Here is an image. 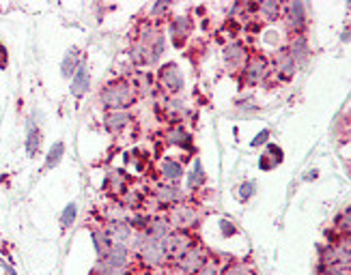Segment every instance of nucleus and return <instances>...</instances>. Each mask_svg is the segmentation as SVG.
I'll use <instances>...</instances> for the list:
<instances>
[{
    "label": "nucleus",
    "mask_w": 351,
    "mask_h": 275,
    "mask_svg": "<svg viewBox=\"0 0 351 275\" xmlns=\"http://www.w3.org/2000/svg\"><path fill=\"white\" fill-rule=\"evenodd\" d=\"M130 183H132V179L125 174V170H112L106 174L104 192L108 194L112 200H119V198L130 189Z\"/></svg>",
    "instance_id": "nucleus-16"
},
{
    "label": "nucleus",
    "mask_w": 351,
    "mask_h": 275,
    "mask_svg": "<svg viewBox=\"0 0 351 275\" xmlns=\"http://www.w3.org/2000/svg\"><path fill=\"white\" fill-rule=\"evenodd\" d=\"M330 228H332L334 233H339V235H349V231H351V211H349V205L343 207L337 213V218H334Z\"/></svg>",
    "instance_id": "nucleus-29"
},
{
    "label": "nucleus",
    "mask_w": 351,
    "mask_h": 275,
    "mask_svg": "<svg viewBox=\"0 0 351 275\" xmlns=\"http://www.w3.org/2000/svg\"><path fill=\"white\" fill-rule=\"evenodd\" d=\"M90 239H93L95 243V252H97V261H101V258L108 254V250L112 248V241L108 237V233L104 231V224L101 226H95L90 228Z\"/></svg>",
    "instance_id": "nucleus-26"
},
{
    "label": "nucleus",
    "mask_w": 351,
    "mask_h": 275,
    "mask_svg": "<svg viewBox=\"0 0 351 275\" xmlns=\"http://www.w3.org/2000/svg\"><path fill=\"white\" fill-rule=\"evenodd\" d=\"M183 88H186V78H183V71L175 60L171 63H164L156 71V93L164 97H175L181 95Z\"/></svg>",
    "instance_id": "nucleus-3"
},
{
    "label": "nucleus",
    "mask_w": 351,
    "mask_h": 275,
    "mask_svg": "<svg viewBox=\"0 0 351 275\" xmlns=\"http://www.w3.org/2000/svg\"><path fill=\"white\" fill-rule=\"evenodd\" d=\"M241 82L246 86H256L263 84L269 75H271V65H269V56L265 52L250 50V56L246 60V65L241 69Z\"/></svg>",
    "instance_id": "nucleus-5"
},
{
    "label": "nucleus",
    "mask_w": 351,
    "mask_h": 275,
    "mask_svg": "<svg viewBox=\"0 0 351 275\" xmlns=\"http://www.w3.org/2000/svg\"><path fill=\"white\" fill-rule=\"evenodd\" d=\"M269 140V129H263L261 133H256V138L252 140V146H261Z\"/></svg>",
    "instance_id": "nucleus-40"
},
{
    "label": "nucleus",
    "mask_w": 351,
    "mask_h": 275,
    "mask_svg": "<svg viewBox=\"0 0 351 275\" xmlns=\"http://www.w3.org/2000/svg\"><path fill=\"white\" fill-rule=\"evenodd\" d=\"M196 243H201V239H198L196 233H192V231H173L169 237L164 239V248H166V254H169L171 265H175L183 254L196 246Z\"/></svg>",
    "instance_id": "nucleus-6"
},
{
    "label": "nucleus",
    "mask_w": 351,
    "mask_h": 275,
    "mask_svg": "<svg viewBox=\"0 0 351 275\" xmlns=\"http://www.w3.org/2000/svg\"><path fill=\"white\" fill-rule=\"evenodd\" d=\"M220 226H222V237H235L237 235V228L231 220H220Z\"/></svg>",
    "instance_id": "nucleus-37"
},
{
    "label": "nucleus",
    "mask_w": 351,
    "mask_h": 275,
    "mask_svg": "<svg viewBox=\"0 0 351 275\" xmlns=\"http://www.w3.org/2000/svg\"><path fill=\"white\" fill-rule=\"evenodd\" d=\"M254 194H256V183H254V181L239 183V185L235 187V196H237V200H239V202H248Z\"/></svg>",
    "instance_id": "nucleus-34"
},
{
    "label": "nucleus",
    "mask_w": 351,
    "mask_h": 275,
    "mask_svg": "<svg viewBox=\"0 0 351 275\" xmlns=\"http://www.w3.org/2000/svg\"><path fill=\"white\" fill-rule=\"evenodd\" d=\"M65 155V144L63 142H54L48 150V157H45V170H52V168H56L60 163V159H63Z\"/></svg>",
    "instance_id": "nucleus-31"
},
{
    "label": "nucleus",
    "mask_w": 351,
    "mask_h": 275,
    "mask_svg": "<svg viewBox=\"0 0 351 275\" xmlns=\"http://www.w3.org/2000/svg\"><path fill=\"white\" fill-rule=\"evenodd\" d=\"M162 140L166 146H177V148H192L194 140H192V133L183 127L181 123H173L166 127V131L162 133Z\"/></svg>",
    "instance_id": "nucleus-17"
},
{
    "label": "nucleus",
    "mask_w": 351,
    "mask_h": 275,
    "mask_svg": "<svg viewBox=\"0 0 351 275\" xmlns=\"http://www.w3.org/2000/svg\"><path fill=\"white\" fill-rule=\"evenodd\" d=\"M192 30H194L192 15H177V18L169 22V33L175 48H183L188 43V39L192 37Z\"/></svg>",
    "instance_id": "nucleus-14"
},
{
    "label": "nucleus",
    "mask_w": 351,
    "mask_h": 275,
    "mask_svg": "<svg viewBox=\"0 0 351 275\" xmlns=\"http://www.w3.org/2000/svg\"><path fill=\"white\" fill-rule=\"evenodd\" d=\"M252 269L246 261H239V258H228L222 265L220 275H248Z\"/></svg>",
    "instance_id": "nucleus-30"
},
{
    "label": "nucleus",
    "mask_w": 351,
    "mask_h": 275,
    "mask_svg": "<svg viewBox=\"0 0 351 275\" xmlns=\"http://www.w3.org/2000/svg\"><path fill=\"white\" fill-rule=\"evenodd\" d=\"M125 275H138V267H136V263L128 269V273Z\"/></svg>",
    "instance_id": "nucleus-41"
},
{
    "label": "nucleus",
    "mask_w": 351,
    "mask_h": 275,
    "mask_svg": "<svg viewBox=\"0 0 351 275\" xmlns=\"http://www.w3.org/2000/svg\"><path fill=\"white\" fill-rule=\"evenodd\" d=\"M88 88H90V73H88V65L84 63V65L78 67V71L71 75L69 90H71V95L75 99H82L88 93Z\"/></svg>",
    "instance_id": "nucleus-23"
},
{
    "label": "nucleus",
    "mask_w": 351,
    "mask_h": 275,
    "mask_svg": "<svg viewBox=\"0 0 351 275\" xmlns=\"http://www.w3.org/2000/svg\"><path fill=\"white\" fill-rule=\"evenodd\" d=\"M205 183H207V174L203 170V163H201V159H194V170L188 176V189L192 194H196L198 189L205 187Z\"/></svg>",
    "instance_id": "nucleus-27"
},
{
    "label": "nucleus",
    "mask_w": 351,
    "mask_h": 275,
    "mask_svg": "<svg viewBox=\"0 0 351 275\" xmlns=\"http://www.w3.org/2000/svg\"><path fill=\"white\" fill-rule=\"evenodd\" d=\"M164 215L171 222L173 231H192V233H196L198 224L203 220L201 205L196 200H188V198H183L181 202L173 205L171 209H166Z\"/></svg>",
    "instance_id": "nucleus-2"
},
{
    "label": "nucleus",
    "mask_w": 351,
    "mask_h": 275,
    "mask_svg": "<svg viewBox=\"0 0 351 275\" xmlns=\"http://www.w3.org/2000/svg\"><path fill=\"white\" fill-rule=\"evenodd\" d=\"M97 99L104 112H110V110H132V105L141 97L130 75H117V78L108 80L101 86Z\"/></svg>",
    "instance_id": "nucleus-1"
},
{
    "label": "nucleus",
    "mask_w": 351,
    "mask_h": 275,
    "mask_svg": "<svg viewBox=\"0 0 351 275\" xmlns=\"http://www.w3.org/2000/svg\"><path fill=\"white\" fill-rule=\"evenodd\" d=\"M171 13V5L169 3H156L154 7H151V18L149 20H162V18H166V15Z\"/></svg>",
    "instance_id": "nucleus-35"
},
{
    "label": "nucleus",
    "mask_w": 351,
    "mask_h": 275,
    "mask_svg": "<svg viewBox=\"0 0 351 275\" xmlns=\"http://www.w3.org/2000/svg\"><path fill=\"white\" fill-rule=\"evenodd\" d=\"M104 267L108 269H114V271H128L132 265H134V256L130 252V248L125 246V243H112V248L108 250V254H106L101 261Z\"/></svg>",
    "instance_id": "nucleus-12"
},
{
    "label": "nucleus",
    "mask_w": 351,
    "mask_h": 275,
    "mask_svg": "<svg viewBox=\"0 0 351 275\" xmlns=\"http://www.w3.org/2000/svg\"><path fill=\"white\" fill-rule=\"evenodd\" d=\"M282 22L289 30V35H306L308 28V13L304 3H285L282 9Z\"/></svg>",
    "instance_id": "nucleus-8"
},
{
    "label": "nucleus",
    "mask_w": 351,
    "mask_h": 275,
    "mask_svg": "<svg viewBox=\"0 0 351 275\" xmlns=\"http://www.w3.org/2000/svg\"><path fill=\"white\" fill-rule=\"evenodd\" d=\"M207 254H209V250L203 246V243H196V246L183 254L175 265L169 267V271H173L175 275H196L198 269L205 265Z\"/></svg>",
    "instance_id": "nucleus-7"
},
{
    "label": "nucleus",
    "mask_w": 351,
    "mask_h": 275,
    "mask_svg": "<svg viewBox=\"0 0 351 275\" xmlns=\"http://www.w3.org/2000/svg\"><path fill=\"white\" fill-rule=\"evenodd\" d=\"M274 166H276V161H274V159L267 155V153H265V155H261V159H258V168H261V170H271Z\"/></svg>",
    "instance_id": "nucleus-38"
},
{
    "label": "nucleus",
    "mask_w": 351,
    "mask_h": 275,
    "mask_svg": "<svg viewBox=\"0 0 351 275\" xmlns=\"http://www.w3.org/2000/svg\"><path fill=\"white\" fill-rule=\"evenodd\" d=\"M282 9H285V3H276V0H267V3H258V9H256V18L258 22H278L282 20Z\"/></svg>",
    "instance_id": "nucleus-25"
},
{
    "label": "nucleus",
    "mask_w": 351,
    "mask_h": 275,
    "mask_svg": "<svg viewBox=\"0 0 351 275\" xmlns=\"http://www.w3.org/2000/svg\"><path fill=\"white\" fill-rule=\"evenodd\" d=\"M248 56H250V45H246L243 41H228L222 48V63L233 75L241 73Z\"/></svg>",
    "instance_id": "nucleus-9"
},
{
    "label": "nucleus",
    "mask_w": 351,
    "mask_h": 275,
    "mask_svg": "<svg viewBox=\"0 0 351 275\" xmlns=\"http://www.w3.org/2000/svg\"><path fill=\"white\" fill-rule=\"evenodd\" d=\"M84 65V56H82V50L71 45V48L65 52L63 56V63H60V75H63L65 80H71V75L78 71V67Z\"/></svg>",
    "instance_id": "nucleus-22"
},
{
    "label": "nucleus",
    "mask_w": 351,
    "mask_h": 275,
    "mask_svg": "<svg viewBox=\"0 0 351 275\" xmlns=\"http://www.w3.org/2000/svg\"><path fill=\"white\" fill-rule=\"evenodd\" d=\"M287 52L291 54V58L295 60V65L302 67L308 63L311 58V43H308V37L306 35H289L287 43H285Z\"/></svg>",
    "instance_id": "nucleus-15"
},
{
    "label": "nucleus",
    "mask_w": 351,
    "mask_h": 275,
    "mask_svg": "<svg viewBox=\"0 0 351 275\" xmlns=\"http://www.w3.org/2000/svg\"><path fill=\"white\" fill-rule=\"evenodd\" d=\"M130 60H132V65L136 69H145V67L156 65L154 52H151L147 45L138 43V41H130Z\"/></svg>",
    "instance_id": "nucleus-21"
},
{
    "label": "nucleus",
    "mask_w": 351,
    "mask_h": 275,
    "mask_svg": "<svg viewBox=\"0 0 351 275\" xmlns=\"http://www.w3.org/2000/svg\"><path fill=\"white\" fill-rule=\"evenodd\" d=\"M75 218H78V205H75V202H69V205L63 209V213H60V228H63V231L71 228V226L75 224Z\"/></svg>",
    "instance_id": "nucleus-33"
},
{
    "label": "nucleus",
    "mask_w": 351,
    "mask_h": 275,
    "mask_svg": "<svg viewBox=\"0 0 351 275\" xmlns=\"http://www.w3.org/2000/svg\"><path fill=\"white\" fill-rule=\"evenodd\" d=\"M9 67V52L5 48V43L0 41V69H7Z\"/></svg>",
    "instance_id": "nucleus-39"
},
{
    "label": "nucleus",
    "mask_w": 351,
    "mask_h": 275,
    "mask_svg": "<svg viewBox=\"0 0 351 275\" xmlns=\"http://www.w3.org/2000/svg\"><path fill=\"white\" fill-rule=\"evenodd\" d=\"M101 123H104V129L110 135H123L134 123V114L130 110H110V112H104Z\"/></svg>",
    "instance_id": "nucleus-13"
},
{
    "label": "nucleus",
    "mask_w": 351,
    "mask_h": 275,
    "mask_svg": "<svg viewBox=\"0 0 351 275\" xmlns=\"http://www.w3.org/2000/svg\"><path fill=\"white\" fill-rule=\"evenodd\" d=\"M134 263L138 265V269H149V271L169 269L171 261H169V254H166L164 241L147 239L145 246L134 254Z\"/></svg>",
    "instance_id": "nucleus-4"
},
{
    "label": "nucleus",
    "mask_w": 351,
    "mask_h": 275,
    "mask_svg": "<svg viewBox=\"0 0 351 275\" xmlns=\"http://www.w3.org/2000/svg\"><path fill=\"white\" fill-rule=\"evenodd\" d=\"M267 155L276 161V163H282V159H285V153H282V148L280 146H276V144H267Z\"/></svg>",
    "instance_id": "nucleus-36"
},
{
    "label": "nucleus",
    "mask_w": 351,
    "mask_h": 275,
    "mask_svg": "<svg viewBox=\"0 0 351 275\" xmlns=\"http://www.w3.org/2000/svg\"><path fill=\"white\" fill-rule=\"evenodd\" d=\"M104 231L108 233V237H110L112 243H125V246H128L130 237L134 235V228H132L130 220L106 222V224H104Z\"/></svg>",
    "instance_id": "nucleus-20"
},
{
    "label": "nucleus",
    "mask_w": 351,
    "mask_h": 275,
    "mask_svg": "<svg viewBox=\"0 0 351 275\" xmlns=\"http://www.w3.org/2000/svg\"><path fill=\"white\" fill-rule=\"evenodd\" d=\"M306 179H317V170H308V176Z\"/></svg>",
    "instance_id": "nucleus-42"
},
{
    "label": "nucleus",
    "mask_w": 351,
    "mask_h": 275,
    "mask_svg": "<svg viewBox=\"0 0 351 275\" xmlns=\"http://www.w3.org/2000/svg\"><path fill=\"white\" fill-rule=\"evenodd\" d=\"M224 261H226L224 256H220V254H216V252H209V254H207L205 265H203L201 269H198V273H196V275H220Z\"/></svg>",
    "instance_id": "nucleus-28"
},
{
    "label": "nucleus",
    "mask_w": 351,
    "mask_h": 275,
    "mask_svg": "<svg viewBox=\"0 0 351 275\" xmlns=\"http://www.w3.org/2000/svg\"><path fill=\"white\" fill-rule=\"evenodd\" d=\"M24 146H26V155L28 157H35L37 153H39V146H41V129H39V123H35L33 116L26 120V140H24Z\"/></svg>",
    "instance_id": "nucleus-24"
},
{
    "label": "nucleus",
    "mask_w": 351,
    "mask_h": 275,
    "mask_svg": "<svg viewBox=\"0 0 351 275\" xmlns=\"http://www.w3.org/2000/svg\"><path fill=\"white\" fill-rule=\"evenodd\" d=\"M141 233H145L151 241H164L173 233V226L169 220H166L164 213H158V215H149L145 231H141Z\"/></svg>",
    "instance_id": "nucleus-19"
},
{
    "label": "nucleus",
    "mask_w": 351,
    "mask_h": 275,
    "mask_svg": "<svg viewBox=\"0 0 351 275\" xmlns=\"http://www.w3.org/2000/svg\"><path fill=\"white\" fill-rule=\"evenodd\" d=\"M154 200L162 207V211L166 213V209H171L173 205H177V202H181L183 196L181 194V189L177 187V185H169V183H162V181H158V183H151L149 185V192H147Z\"/></svg>",
    "instance_id": "nucleus-10"
},
{
    "label": "nucleus",
    "mask_w": 351,
    "mask_h": 275,
    "mask_svg": "<svg viewBox=\"0 0 351 275\" xmlns=\"http://www.w3.org/2000/svg\"><path fill=\"white\" fill-rule=\"evenodd\" d=\"M269 65H271V75H276V78L282 82H289L298 71L295 60L287 52L285 45H280V48L274 52V56L269 58Z\"/></svg>",
    "instance_id": "nucleus-11"
},
{
    "label": "nucleus",
    "mask_w": 351,
    "mask_h": 275,
    "mask_svg": "<svg viewBox=\"0 0 351 275\" xmlns=\"http://www.w3.org/2000/svg\"><path fill=\"white\" fill-rule=\"evenodd\" d=\"M186 170H183V163L175 157H164L158 163V176L162 183H169V185H177V183L183 179Z\"/></svg>",
    "instance_id": "nucleus-18"
},
{
    "label": "nucleus",
    "mask_w": 351,
    "mask_h": 275,
    "mask_svg": "<svg viewBox=\"0 0 351 275\" xmlns=\"http://www.w3.org/2000/svg\"><path fill=\"white\" fill-rule=\"evenodd\" d=\"M317 275H351V269L347 263L337 265H317Z\"/></svg>",
    "instance_id": "nucleus-32"
}]
</instances>
